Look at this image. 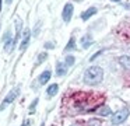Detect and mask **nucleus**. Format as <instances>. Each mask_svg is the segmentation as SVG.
Instances as JSON below:
<instances>
[{
	"instance_id": "obj_11",
	"label": "nucleus",
	"mask_w": 130,
	"mask_h": 126,
	"mask_svg": "<svg viewBox=\"0 0 130 126\" xmlns=\"http://www.w3.org/2000/svg\"><path fill=\"white\" fill-rule=\"evenodd\" d=\"M4 44V52H7V53H11L13 52V49H14V46H15V42H14V38H10V39H7L6 42H3Z\"/></svg>"
},
{
	"instance_id": "obj_24",
	"label": "nucleus",
	"mask_w": 130,
	"mask_h": 126,
	"mask_svg": "<svg viewBox=\"0 0 130 126\" xmlns=\"http://www.w3.org/2000/svg\"><path fill=\"white\" fill-rule=\"evenodd\" d=\"M2 2H3V0H0V10H2Z\"/></svg>"
},
{
	"instance_id": "obj_25",
	"label": "nucleus",
	"mask_w": 130,
	"mask_h": 126,
	"mask_svg": "<svg viewBox=\"0 0 130 126\" xmlns=\"http://www.w3.org/2000/svg\"><path fill=\"white\" fill-rule=\"evenodd\" d=\"M112 2H120V0H112Z\"/></svg>"
},
{
	"instance_id": "obj_5",
	"label": "nucleus",
	"mask_w": 130,
	"mask_h": 126,
	"mask_svg": "<svg viewBox=\"0 0 130 126\" xmlns=\"http://www.w3.org/2000/svg\"><path fill=\"white\" fill-rule=\"evenodd\" d=\"M29 39H31V30L29 28H25L23 31V39H21L20 44V50H25L27 46L29 45Z\"/></svg>"
},
{
	"instance_id": "obj_2",
	"label": "nucleus",
	"mask_w": 130,
	"mask_h": 126,
	"mask_svg": "<svg viewBox=\"0 0 130 126\" xmlns=\"http://www.w3.org/2000/svg\"><path fill=\"white\" fill-rule=\"evenodd\" d=\"M18 95H20V87H15V88H13L11 91H10L9 94L4 97L3 102H2V105H0V111H3V109L6 108L7 105H10L11 102H14V100H17Z\"/></svg>"
},
{
	"instance_id": "obj_15",
	"label": "nucleus",
	"mask_w": 130,
	"mask_h": 126,
	"mask_svg": "<svg viewBox=\"0 0 130 126\" xmlns=\"http://www.w3.org/2000/svg\"><path fill=\"white\" fill-rule=\"evenodd\" d=\"M74 62H76V59H74L73 55H67V56L64 58V64H66L67 67H69V66H73Z\"/></svg>"
},
{
	"instance_id": "obj_23",
	"label": "nucleus",
	"mask_w": 130,
	"mask_h": 126,
	"mask_svg": "<svg viewBox=\"0 0 130 126\" xmlns=\"http://www.w3.org/2000/svg\"><path fill=\"white\" fill-rule=\"evenodd\" d=\"M11 2H13V0H6V3H7V4H10Z\"/></svg>"
},
{
	"instance_id": "obj_21",
	"label": "nucleus",
	"mask_w": 130,
	"mask_h": 126,
	"mask_svg": "<svg viewBox=\"0 0 130 126\" xmlns=\"http://www.w3.org/2000/svg\"><path fill=\"white\" fill-rule=\"evenodd\" d=\"M45 48H46V49H53V48H55V44H53V42H46V44H45Z\"/></svg>"
},
{
	"instance_id": "obj_7",
	"label": "nucleus",
	"mask_w": 130,
	"mask_h": 126,
	"mask_svg": "<svg viewBox=\"0 0 130 126\" xmlns=\"http://www.w3.org/2000/svg\"><path fill=\"white\" fill-rule=\"evenodd\" d=\"M51 77H52V72H51V70H45V72H42L39 74L38 81H39L41 86H45V84H48V81L51 80Z\"/></svg>"
},
{
	"instance_id": "obj_17",
	"label": "nucleus",
	"mask_w": 130,
	"mask_h": 126,
	"mask_svg": "<svg viewBox=\"0 0 130 126\" xmlns=\"http://www.w3.org/2000/svg\"><path fill=\"white\" fill-rule=\"evenodd\" d=\"M37 105H38V98H35V100L31 102V105H29V114H34V112H35V108H37Z\"/></svg>"
},
{
	"instance_id": "obj_10",
	"label": "nucleus",
	"mask_w": 130,
	"mask_h": 126,
	"mask_svg": "<svg viewBox=\"0 0 130 126\" xmlns=\"http://www.w3.org/2000/svg\"><path fill=\"white\" fill-rule=\"evenodd\" d=\"M66 73H67V66L64 63H62V62H59L56 64V74L59 77H63V76H66Z\"/></svg>"
},
{
	"instance_id": "obj_20",
	"label": "nucleus",
	"mask_w": 130,
	"mask_h": 126,
	"mask_svg": "<svg viewBox=\"0 0 130 126\" xmlns=\"http://www.w3.org/2000/svg\"><path fill=\"white\" fill-rule=\"evenodd\" d=\"M102 52H104V49H101V50H98V52H96V53H94V56H91V59H90V60H91V62H94V60H95V59L98 58L99 55H101Z\"/></svg>"
},
{
	"instance_id": "obj_22",
	"label": "nucleus",
	"mask_w": 130,
	"mask_h": 126,
	"mask_svg": "<svg viewBox=\"0 0 130 126\" xmlns=\"http://www.w3.org/2000/svg\"><path fill=\"white\" fill-rule=\"evenodd\" d=\"M21 126H31V120L29 119H27V120H24V123Z\"/></svg>"
},
{
	"instance_id": "obj_1",
	"label": "nucleus",
	"mask_w": 130,
	"mask_h": 126,
	"mask_svg": "<svg viewBox=\"0 0 130 126\" xmlns=\"http://www.w3.org/2000/svg\"><path fill=\"white\" fill-rule=\"evenodd\" d=\"M83 80L87 86H98L104 80V69L99 66H90L85 70Z\"/></svg>"
},
{
	"instance_id": "obj_19",
	"label": "nucleus",
	"mask_w": 130,
	"mask_h": 126,
	"mask_svg": "<svg viewBox=\"0 0 130 126\" xmlns=\"http://www.w3.org/2000/svg\"><path fill=\"white\" fill-rule=\"evenodd\" d=\"M41 27H42V22H38V24L37 25H35V28H34V32H32V31H31V35H34V36H38V34H39V28Z\"/></svg>"
},
{
	"instance_id": "obj_6",
	"label": "nucleus",
	"mask_w": 130,
	"mask_h": 126,
	"mask_svg": "<svg viewBox=\"0 0 130 126\" xmlns=\"http://www.w3.org/2000/svg\"><path fill=\"white\" fill-rule=\"evenodd\" d=\"M80 44H81L83 49H88V48H91L92 44H94L92 35H91V34H85V35H83L81 39H80Z\"/></svg>"
},
{
	"instance_id": "obj_4",
	"label": "nucleus",
	"mask_w": 130,
	"mask_h": 126,
	"mask_svg": "<svg viewBox=\"0 0 130 126\" xmlns=\"http://www.w3.org/2000/svg\"><path fill=\"white\" fill-rule=\"evenodd\" d=\"M73 10H74V7H73L71 3H66L64 4L63 11H62V18L64 22H70L71 17H73Z\"/></svg>"
},
{
	"instance_id": "obj_26",
	"label": "nucleus",
	"mask_w": 130,
	"mask_h": 126,
	"mask_svg": "<svg viewBox=\"0 0 130 126\" xmlns=\"http://www.w3.org/2000/svg\"><path fill=\"white\" fill-rule=\"evenodd\" d=\"M41 126H45V125H43V123H42V125H41Z\"/></svg>"
},
{
	"instance_id": "obj_3",
	"label": "nucleus",
	"mask_w": 130,
	"mask_h": 126,
	"mask_svg": "<svg viewBox=\"0 0 130 126\" xmlns=\"http://www.w3.org/2000/svg\"><path fill=\"white\" fill-rule=\"evenodd\" d=\"M129 115H130V111L127 108L120 109V111L115 112V114L112 115V123L113 125H120V123L126 122V119L129 118Z\"/></svg>"
},
{
	"instance_id": "obj_16",
	"label": "nucleus",
	"mask_w": 130,
	"mask_h": 126,
	"mask_svg": "<svg viewBox=\"0 0 130 126\" xmlns=\"http://www.w3.org/2000/svg\"><path fill=\"white\" fill-rule=\"evenodd\" d=\"M48 59V53L46 52H42V53H39L38 55V59H37V64H41V63H43V62Z\"/></svg>"
},
{
	"instance_id": "obj_14",
	"label": "nucleus",
	"mask_w": 130,
	"mask_h": 126,
	"mask_svg": "<svg viewBox=\"0 0 130 126\" xmlns=\"http://www.w3.org/2000/svg\"><path fill=\"white\" fill-rule=\"evenodd\" d=\"M76 49V39L71 36L70 39H69V42H67V45H66V48H64V50L66 52H70V50H74Z\"/></svg>"
},
{
	"instance_id": "obj_12",
	"label": "nucleus",
	"mask_w": 130,
	"mask_h": 126,
	"mask_svg": "<svg viewBox=\"0 0 130 126\" xmlns=\"http://www.w3.org/2000/svg\"><path fill=\"white\" fill-rule=\"evenodd\" d=\"M118 62H119V63H120L123 67L130 69V56H129V55H122V56H119Z\"/></svg>"
},
{
	"instance_id": "obj_13",
	"label": "nucleus",
	"mask_w": 130,
	"mask_h": 126,
	"mask_svg": "<svg viewBox=\"0 0 130 126\" xmlns=\"http://www.w3.org/2000/svg\"><path fill=\"white\" fill-rule=\"evenodd\" d=\"M96 114L101 115V116H108V115H112V111H110V108L108 105H102L96 109Z\"/></svg>"
},
{
	"instance_id": "obj_8",
	"label": "nucleus",
	"mask_w": 130,
	"mask_h": 126,
	"mask_svg": "<svg viewBox=\"0 0 130 126\" xmlns=\"http://www.w3.org/2000/svg\"><path fill=\"white\" fill-rule=\"evenodd\" d=\"M96 11H98V8L96 7H90L88 10H85L84 13H81V20L83 21H87V20H90L92 16H95Z\"/></svg>"
},
{
	"instance_id": "obj_9",
	"label": "nucleus",
	"mask_w": 130,
	"mask_h": 126,
	"mask_svg": "<svg viewBox=\"0 0 130 126\" xmlns=\"http://www.w3.org/2000/svg\"><path fill=\"white\" fill-rule=\"evenodd\" d=\"M57 92H59V84H56V83L51 84V86L46 88V95H48L49 98H51V97H55Z\"/></svg>"
},
{
	"instance_id": "obj_18",
	"label": "nucleus",
	"mask_w": 130,
	"mask_h": 126,
	"mask_svg": "<svg viewBox=\"0 0 130 126\" xmlns=\"http://www.w3.org/2000/svg\"><path fill=\"white\" fill-rule=\"evenodd\" d=\"M88 126H102V122L98 119H91L88 120Z\"/></svg>"
}]
</instances>
